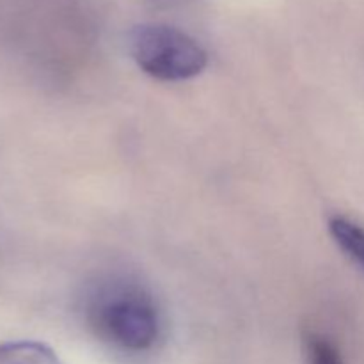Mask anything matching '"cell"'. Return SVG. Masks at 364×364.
Listing matches in <instances>:
<instances>
[{
	"label": "cell",
	"instance_id": "6da1fadb",
	"mask_svg": "<svg viewBox=\"0 0 364 364\" xmlns=\"http://www.w3.org/2000/svg\"><path fill=\"white\" fill-rule=\"evenodd\" d=\"M85 316L98 336L124 350H146L159 338V311L137 281L112 277L96 284L85 302Z\"/></svg>",
	"mask_w": 364,
	"mask_h": 364
},
{
	"label": "cell",
	"instance_id": "7a4b0ae2",
	"mask_svg": "<svg viewBox=\"0 0 364 364\" xmlns=\"http://www.w3.org/2000/svg\"><path fill=\"white\" fill-rule=\"evenodd\" d=\"M128 50L144 73L166 82L198 77L208 64L205 48L171 25H137L128 34Z\"/></svg>",
	"mask_w": 364,
	"mask_h": 364
},
{
	"label": "cell",
	"instance_id": "3957f363",
	"mask_svg": "<svg viewBox=\"0 0 364 364\" xmlns=\"http://www.w3.org/2000/svg\"><path fill=\"white\" fill-rule=\"evenodd\" d=\"M0 364H59V359L39 341H11L0 345Z\"/></svg>",
	"mask_w": 364,
	"mask_h": 364
},
{
	"label": "cell",
	"instance_id": "277c9868",
	"mask_svg": "<svg viewBox=\"0 0 364 364\" xmlns=\"http://www.w3.org/2000/svg\"><path fill=\"white\" fill-rule=\"evenodd\" d=\"M331 237L334 238L341 251L354 263L364 270V230L359 224L345 219V217H333L329 220Z\"/></svg>",
	"mask_w": 364,
	"mask_h": 364
},
{
	"label": "cell",
	"instance_id": "5b68a950",
	"mask_svg": "<svg viewBox=\"0 0 364 364\" xmlns=\"http://www.w3.org/2000/svg\"><path fill=\"white\" fill-rule=\"evenodd\" d=\"M304 350L308 364H343L336 345L318 333H308L304 338Z\"/></svg>",
	"mask_w": 364,
	"mask_h": 364
},
{
	"label": "cell",
	"instance_id": "8992f818",
	"mask_svg": "<svg viewBox=\"0 0 364 364\" xmlns=\"http://www.w3.org/2000/svg\"><path fill=\"white\" fill-rule=\"evenodd\" d=\"M155 2H160V4H171V2H180V0H155Z\"/></svg>",
	"mask_w": 364,
	"mask_h": 364
}]
</instances>
